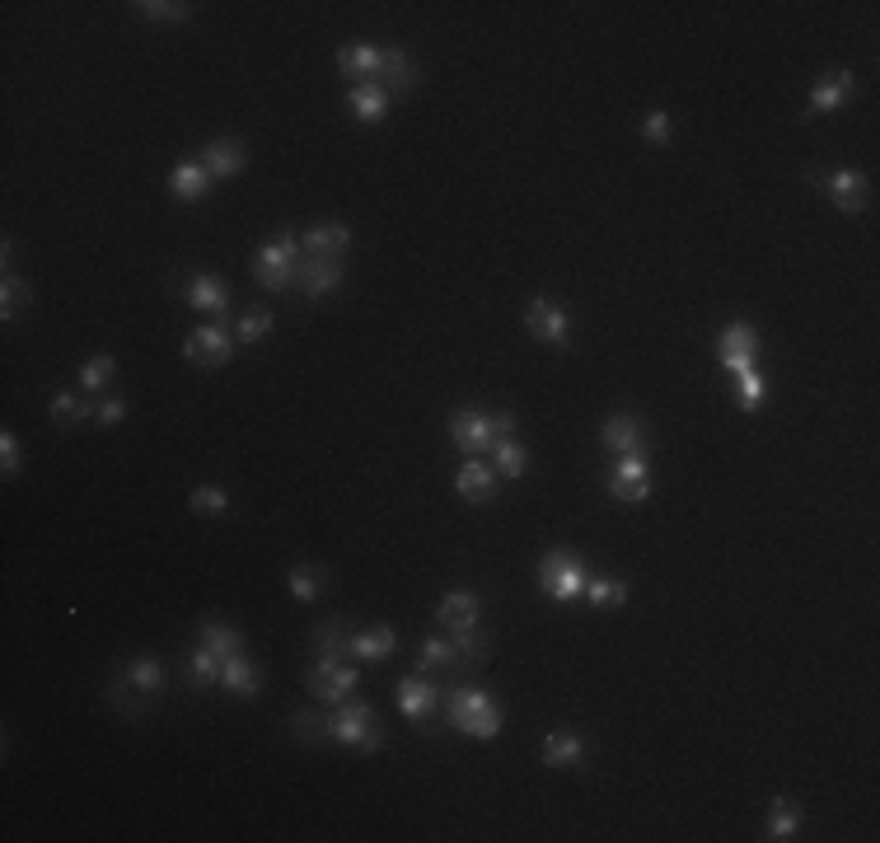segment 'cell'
Here are the masks:
<instances>
[{
  "label": "cell",
  "instance_id": "1",
  "mask_svg": "<svg viewBox=\"0 0 880 843\" xmlns=\"http://www.w3.org/2000/svg\"><path fill=\"white\" fill-rule=\"evenodd\" d=\"M445 727L459 731V736H474V740H497L501 727H506V713L487 689L455 684V689L445 694Z\"/></svg>",
  "mask_w": 880,
  "mask_h": 843
},
{
  "label": "cell",
  "instance_id": "2",
  "mask_svg": "<svg viewBox=\"0 0 880 843\" xmlns=\"http://www.w3.org/2000/svg\"><path fill=\"white\" fill-rule=\"evenodd\" d=\"M324 740L342 745V750L375 755L384 745V727H380V717L365 698H347V703H338V708H324Z\"/></svg>",
  "mask_w": 880,
  "mask_h": 843
},
{
  "label": "cell",
  "instance_id": "3",
  "mask_svg": "<svg viewBox=\"0 0 880 843\" xmlns=\"http://www.w3.org/2000/svg\"><path fill=\"white\" fill-rule=\"evenodd\" d=\"M300 259H305L300 240L290 230H282L277 240H267L258 253H253V282H258L263 291H272V296H282V291H290V282H296Z\"/></svg>",
  "mask_w": 880,
  "mask_h": 843
},
{
  "label": "cell",
  "instance_id": "4",
  "mask_svg": "<svg viewBox=\"0 0 880 843\" xmlns=\"http://www.w3.org/2000/svg\"><path fill=\"white\" fill-rule=\"evenodd\" d=\"M585 581H591V567H585L572 548H549L539 558V591L553 604H572L585 596Z\"/></svg>",
  "mask_w": 880,
  "mask_h": 843
},
{
  "label": "cell",
  "instance_id": "5",
  "mask_svg": "<svg viewBox=\"0 0 880 843\" xmlns=\"http://www.w3.org/2000/svg\"><path fill=\"white\" fill-rule=\"evenodd\" d=\"M357 684H361V671H357V661H315L309 665V675H305V689H309V698L319 703V708H338V703H347V698H357Z\"/></svg>",
  "mask_w": 880,
  "mask_h": 843
},
{
  "label": "cell",
  "instance_id": "6",
  "mask_svg": "<svg viewBox=\"0 0 880 843\" xmlns=\"http://www.w3.org/2000/svg\"><path fill=\"white\" fill-rule=\"evenodd\" d=\"M449 441H455L464 460H487V450L497 445L492 413H483V408H455V413H449Z\"/></svg>",
  "mask_w": 880,
  "mask_h": 843
},
{
  "label": "cell",
  "instance_id": "7",
  "mask_svg": "<svg viewBox=\"0 0 880 843\" xmlns=\"http://www.w3.org/2000/svg\"><path fill=\"white\" fill-rule=\"evenodd\" d=\"M614 502H628V506H642L651 497V464H647V450H633V455H614V468L609 478H604Z\"/></svg>",
  "mask_w": 880,
  "mask_h": 843
},
{
  "label": "cell",
  "instance_id": "8",
  "mask_svg": "<svg viewBox=\"0 0 880 843\" xmlns=\"http://www.w3.org/2000/svg\"><path fill=\"white\" fill-rule=\"evenodd\" d=\"M234 351H240V343H234V333L225 324H202L183 338V357L192 366H230Z\"/></svg>",
  "mask_w": 880,
  "mask_h": 843
},
{
  "label": "cell",
  "instance_id": "9",
  "mask_svg": "<svg viewBox=\"0 0 880 843\" xmlns=\"http://www.w3.org/2000/svg\"><path fill=\"white\" fill-rule=\"evenodd\" d=\"M394 703H399V713H403L407 721H426V717L441 708V679L422 675V671L403 675V679L394 684Z\"/></svg>",
  "mask_w": 880,
  "mask_h": 843
},
{
  "label": "cell",
  "instance_id": "10",
  "mask_svg": "<svg viewBox=\"0 0 880 843\" xmlns=\"http://www.w3.org/2000/svg\"><path fill=\"white\" fill-rule=\"evenodd\" d=\"M524 328H530L543 347H566V338H572V319H566L562 301H549V296H534L524 305Z\"/></svg>",
  "mask_w": 880,
  "mask_h": 843
},
{
  "label": "cell",
  "instance_id": "11",
  "mask_svg": "<svg viewBox=\"0 0 880 843\" xmlns=\"http://www.w3.org/2000/svg\"><path fill=\"white\" fill-rule=\"evenodd\" d=\"M717 361L727 376H735V370H750L759 361V328L754 324H727L717 338Z\"/></svg>",
  "mask_w": 880,
  "mask_h": 843
},
{
  "label": "cell",
  "instance_id": "12",
  "mask_svg": "<svg viewBox=\"0 0 880 843\" xmlns=\"http://www.w3.org/2000/svg\"><path fill=\"white\" fill-rule=\"evenodd\" d=\"M342 277H347V267H342V259H300V267H296V282H290V291H300L305 301H324V296H332V291L342 286Z\"/></svg>",
  "mask_w": 880,
  "mask_h": 843
},
{
  "label": "cell",
  "instance_id": "13",
  "mask_svg": "<svg viewBox=\"0 0 880 843\" xmlns=\"http://www.w3.org/2000/svg\"><path fill=\"white\" fill-rule=\"evenodd\" d=\"M183 301H188V309H198V315L216 319V324L230 319V286L221 277H211V272H192L183 282Z\"/></svg>",
  "mask_w": 880,
  "mask_h": 843
},
{
  "label": "cell",
  "instance_id": "14",
  "mask_svg": "<svg viewBox=\"0 0 880 843\" xmlns=\"http://www.w3.org/2000/svg\"><path fill=\"white\" fill-rule=\"evenodd\" d=\"M600 445L609 455H633V450H651V431L642 413H609L600 426Z\"/></svg>",
  "mask_w": 880,
  "mask_h": 843
},
{
  "label": "cell",
  "instance_id": "15",
  "mask_svg": "<svg viewBox=\"0 0 880 843\" xmlns=\"http://www.w3.org/2000/svg\"><path fill=\"white\" fill-rule=\"evenodd\" d=\"M819 188L829 192V202L844 215L867 211V173L862 169H829V173H819Z\"/></svg>",
  "mask_w": 880,
  "mask_h": 843
},
{
  "label": "cell",
  "instance_id": "16",
  "mask_svg": "<svg viewBox=\"0 0 880 843\" xmlns=\"http://www.w3.org/2000/svg\"><path fill=\"white\" fill-rule=\"evenodd\" d=\"M852 94H857V75H852V71H829V75H819V81L810 85L806 117H829V113L844 108Z\"/></svg>",
  "mask_w": 880,
  "mask_h": 843
},
{
  "label": "cell",
  "instance_id": "17",
  "mask_svg": "<svg viewBox=\"0 0 880 843\" xmlns=\"http://www.w3.org/2000/svg\"><path fill=\"white\" fill-rule=\"evenodd\" d=\"M539 755H543V763L549 769H585V759H591V745H585V736L581 731H549L543 736V745H539Z\"/></svg>",
  "mask_w": 880,
  "mask_h": 843
},
{
  "label": "cell",
  "instance_id": "18",
  "mask_svg": "<svg viewBox=\"0 0 880 843\" xmlns=\"http://www.w3.org/2000/svg\"><path fill=\"white\" fill-rule=\"evenodd\" d=\"M380 56H384L380 43H347V48H338V71H342V81H351V85H375V81H380Z\"/></svg>",
  "mask_w": 880,
  "mask_h": 843
},
{
  "label": "cell",
  "instance_id": "19",
  "mask_svg": "<svg viewBox=\"0 0 880 843\" xmlns=\"http://www.w3.org/2000/svg\"><path fill=\"white\" fill-rule=\"evenodd\" d=\"M198 160L206 165L211 179H240L244 165H248V150H244L240 136H216V141L198 155Z\"/></svg>",
  "mask_w": 880,
  "mask_h": 843
},
{
  "label": "cell",
  "instance_id": "20",
  "mask_svg": "<svg viewBox=\"0 0 880 843\" xmlns=\"http://www.w3.org/2000/svg\"><path fill=\"white\" fill-rule=\"evenodd\" d=\"M483 619V596L478 591H449L436 604V623L445 633H459V629H478Z\"/></svg>",
  "mask_w": 880,
  "mask_h": 843
},
{
  "label": "cell",
  "instance_id": "21",
  "mask_svg": "<svg viewBox=\"0 0 880 843\" xmlns=\"http://www.w3.org/2000/svg\"><path fill=\"white\" fill-rule=\"evenodd\" d=\"M300 249L309 253V259H347L351 230L342 221H315V225L300 234Z\"/></svg>",
  "mask_w": 880,
  "mask_h": 843
},
{
  "label": "cell",
  "instance_id": "22",
  "mask_svg": "<svg viewBox=\"0 0 880 843\" xmlns=\"http://www.w3.org/2000/svg\"><path fill=\"white\" fill-rule=\"evenodd\" d=\"M417 671L422 675H445V679H468V671H464V661L455 652V642H449V633L445 637H426L417 646Z\"/></svg>",
  "mask_w": 880,
  "mask_h": 843
},
{
  "label": "cell",
  "instance_id": "23",
  "mask_svg": "<svg viewBox=\"0 0 880 843\" xmlns=\"http://www.w3.org/2000/svg\"><path fill=\"white\" fill-rule=\"evenodd\" d=\"M455 493H459L464 502H474V506H487V502L497 497V474H492V464H487V460H464L459 474H455Z\"/></svg>",
  "mask_w": 880,
  "mask_h": 843
},
{
  "label": "cell",
  "instance_id": "24",
  "mask_svg": "<svg viewBox=\"0 0 880 843\" xmlns=\"http://www.w3.org/2000/svg\"><path fill=\"white\" fill-rule=\"evenodd\" d=\"M221 689L234 698H258L263 694V671L244 652H234L221 661Z\"/></svg>",
  "mask_w": 880,
  "mask_h": 843
},
{
  "label": "cell",
  "instance_id": "25",
  "mask_svg": "<svg viewBox=\"0 0 880 843\" xmlns=\"http://www.w3.org/2000/svg\"><path fill=\"white\" fill-rule=\"evenodd\" d=\"M117 675H123L141 698H160V694H165V684H169V671H165V661H160V656H131Z\"/></svg>",
  "mask_w": 880,
  "mask_h": 843
},
{
  "label": "cell",
  "instance_id": "26",
  "mask_svg": "<svg viewBox=\"0 0 880 843\" xmlns=\"http://www.w3.org/2000/svg\"><path fill=\"white\" fill-rule=\"evenodd\" d=\"M169 192L179 202H202L206 192H211V173H206V165L192 155V160H179L169 169Z\"/></svg>",
  "mask_w": 880,
  "mask_h": 843
},
{
  "label": "cell",
  "instance_id": "27",
  "mask_svg": "<svg viewBox=\"0 0 880 843\" xmlns=\"http://www.w3.org/2000/svg\"><path fill=\"white\" fill-rule=\"evenodd\" d=\"M422 81V75H417V62H413V56H407L403 48H384V56H380V89H389V94H407V89H413Z\"/></svg>",
  "mask_w": 880,
  "mask_h": 843
},
{
  "label": "cell",
  "instance_id": "28",
  "mask_svg": "<svg viewBox=\"0 0 880 843\" xmlns=\"http://www.w3.org/2000/svg\"><path fill=\"white\" fill-rule=\"evenodd\" d=\"M394 646H399L394 629H389V623H375L370 633H351L347 637V656L351 661H389V656H394Z\"/></svg>",
  "mask_w": 880,
  "mask_h": 843
},
{
  "label": "cell",
  "instance_id": "29",
  "mask_svg": "<svg viewBox=\"0 0 880 843\" xmlns=\"http://www.w3.org/2000/svg\"><path fill=\"white\" fill-rule=\"evenodd\" d=\"M487 464H492L497 478H524L530 474V450H524V441H516V436H501L492 450H487Z\"/></svg>",
  "mask_w": 880,
  "mask_h": 843
},
{
  "label": "cell",
  "instance_id": "30",
  "mask_svg": "<svg viewBox=\"0 0 880 843\" xmlns=\"http://www.w3.org/2000/svg\"><path fill=\"white\" fill-rule=\"evenodd\" d=\"M183 679H188V689H216V684H221V656L216 652H211V646H192V652H188V665H183Z\"/></svg>",
  "mask_w": 880,
  "mask_h": 843
},
{
  "label": "cell",
  "instance_id": "31",
  "mask_svg": "<svg viewBox=\"0 0 880 843\" xmlns=\"http://www.w3.org/2000/svg\"><path fill=\"white\" fill-rule=\"evenodd\" d=\"M389 99H394V94L389 89H380V85H347V108L357 113V123H380V117L389 113Z\"/></svg>",
  "mask_w": 880,
  "mask_h": 843
},
{
  "label": "cell",
  "instance_id": "32",
  "mask_svg": "<svg viewBox=\"0 0 880 843\" xmlns=\"http://www.w3.org/2000/svg\"><path fill=\"white\" fill-rule=\"evenodd\" d=\"M328 581H332V577L324 572V567H315V562H296V567L286 572V591L296 596L300 604H315V600L324 596V586H328Z\"/></svg>",
  "mask_w": 880,
  "mask_h": 843
},
{
  "label": "cell",
  "instance_id": "33",
  "mask_svg": "<svg viewBox=\"0 0 880 843\" xmlns=\"http://www.w3.org/2000/svg\"><path fill=\"white\" fill-rule=\"evenodd\" d=\"M731 399H735L740 413H759L764 399H768V380L759 376L754 366L750 370H735V376H731Z\"/></svg>",
  "mask_w": 880,
  "mask_h": 843
},
{
  "label": "cell",
  "instance_id": "34",
  "mask_svg": "<svg viewBox=\"0 0 880 843\" xmlns=\"http://www.w3.org/2000/svg\"><path fill=\"white\" fill-rule=\"evenodd\" d=\"M198 642L211 646V652H216L221 661L234 656V652H244V633L230 629V623H221V619H202V623H198Z\"/></svg>",
  "mask_w": 880,
  "mask_h": 843
},
{
  "label": "cell",
  "instance_id": "35",
  "mask_svg": "<svg viewBox=\"0 0 880 843\" xmlns=\"http://www.w3.org/2000/svg\"><path fill=\"white\" fill-rule=\"evenodd\" d=\"M47 413H52V422L56 426H81V422H94V399L89 394H52V403H47Z\"/></svg>",
  "mask_w": 880,
  "mask_h": 843
},
{
  "label": "cell",
  "instance_id": "36",
  "mask_svg": "<svg viewBox=\"0 0 880 843\" xmlns=\"http://www.w3.org/2000/svg\"><path fill=\"white\" fill-rule=\"evenodd\" d=\"M801 834V811L792 807L787 797H773V807H768V825H764V839L768 843H787V839H796Z\"/></svg>",
  "mask_w": 880,
  "mask_h": 843
},
{
  "label": "cell",
  "instance_id": "37",
  "mask_svg": "<svg viewBox=\"0 0 880 843\" xmlns=\"http://www.w3.org/2000/svg\"><path fill=\"white\" fill-rule=\"evenodd\" d=\"M272 324H277V315H272L267 305H258V309H244L230 333H234V343H240V347H258L267 333H272Z\"/></svg>",
  "mask_w": 880,
  "mask_h": 843
},
{
  "label": "cell",
  "instance_id": "38",
  "mask_svg": "<svg viewBox=\"0 0 880 843\" xmlns=\"http://www.w3.org/2000/svg\"><path fill=\"white\" fill-rule=\"evenodd\" d=\"M33 305V286L19 277V272H10V277H0V315L6 319H19L24 309Z\"/></svg>",
  "mask_w": 880,
  "mask_h": 843
},
{
  "label": "cell",
  "instance_id": "39",
  "mask_svg": "<svg viewBox=\"0 0 880 843\" xmlns=\"http://www.w3.org/2000/svg\"><path fill=\"white\" fill-rule=\"evenodd\" d=\"M581 600H591V610H614V604L628 600V581H618V577H591V581H585V596Z\"/></svg>",
  "mask_w": 880,
  "mask_h": 843
},
{
  "label": "cell",
  "instance_id": "40",
  "mask_svg": "<svg viewBox=\"0 0 880 843\" xmlns=\"http://www.w3.org/2000/svg\"><path fill=\"white\" fill-rule=\"evenodd\" d=\"M131 10L150 24H188L192 19V6H183V0H136Z\"/></svg>",
  "mask_w": 880,
  "mask_h": 843
},
{
  "label": "cell",
  "instance_id": "41",
  "mask_svg": "<svg viewBox=\"0 0 880 843\" xmlns=\"http://www.w3.org/2000/svg\"><path fill=\"white\" fill-rule=\"evenodd\" d=\"M113 376H117V361L108 357V351H99V357H89V361L81 366V389H85L89 399H94V394H108Z\"/></svg>",
  "mask_w": 880,
  "mask_h": 843
},
{
  "label": "cell",
  "instance_id": "42",
  "mask_svg": "<svg viewBox=\"0 0 880 843\" xmlns=\"http://www.w3.org/2000/svg\"><path fill=\"white\" fill-rule=\"evenodd\" d=\"M347 629H342V623L338 619H328V623H319V629H315V652L324 656V661H347Z\"/></svg>",
  "mask_w": 880,
  "mask_h": 843
},
{
  "label": "cell",
  "instance_id": "43",
  "mask_svg": "<svg viewBox=\"0 0 880 843\" xmlns=\"http://www.w3.org/2000/svg\"><path fill=\"white\" fill-rule=\"evenodd\" d=\"M449 642H455V652H459V661H464V671L474 675L478 665L487 661V637L478 633V629H459V633H449Z\"/></svg>",
  "mask_w": 880,
  "mask_h": 843
},
{
  "label": "cell",
  "instance_id": "44",
  "mask_svg": "<svg viewBox=\"0 0 880 843\" xmlns=\"http://www.w3.org/2000/svg\"><path fill=\"white\" fill-rule=\"evenodd\" d=\"M188 506H192L198 516H225V512H230V493H225L221 483H202V487H192Z\"/></svg>",
  "mask_w": 880,
  "mask_h": 843
},
{
  "label": "cell",
  "instance_id": "45",
  "mask_svg": "<svg viewBox=\"0 0 880 843\" xmlns=\"http://www.w3.org/2000/svg\"><path fill=\"white\" fill-rule=\"evenodd\" d=\"M108 698H113V708L123 713V717H146V698L136 694L123 675H113V679H108Z\"/></svg>",
  "mask_w": 880,
  "mask_h": 843
},
{
  "label": "cell",
  "instance_id": "46",
  "mask_svg": "<svg viewBox=\"0 0 880 843\" xmlns=\"http://www.w3.org/2000/svg\"><path fill=\"white\" fill-rule=\"evenodd\" d=\"M19 468H24V445H19V436L6 426V431H0V474L19 478Z\"/></svg>",
  "mask_w": 880,
  "mask_h": 843
},
{
  "label": "cell",
  "instance_id": "47",
  "mask_svg": "<svg viewBox=\"0 0 880 843\" xmlns=\"http://www.w3.org/2000/svg\"><path fill=\"white\" fill-rule=\"evenodd\" d=\"M642 136H647L651 146H665V141L675 136V117L665 113V108H651L647 117H642Z\"/></svg>",
  "mask_w": 880,
  "mask_h": 843
},
{
  "label": "cell",
  "instance_id": "48",
  "mask_svg": "<svg viewBox=\"0 0 880 843\" xmlns=\"http://www.w3.org/2000/svg\"><path fill=\"white\" fill-rule=\"evenodd\" d=\"M123 418H127V399L123 394H99V399H94V422H99V426H117Z\"/></svg>",
  "mask_w": 880,
  "mask_h": 843
},
{
  "label": "cell",
  "instance_id": "49",
  "mask_svg": "<svg viewBox=\"0 0 880 843\" xmlns=\"http://www.w3.org/2000/svg\"><path fill=\"white\" fill-rule=\"evenodd\" d=\"M0 267H6V277L14 272V240H10V234H6V244H0Z\"/></svg>",
  "mask_w": 880,
  "mask_h": 843
}]
</instances>
